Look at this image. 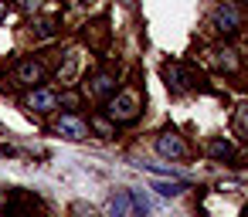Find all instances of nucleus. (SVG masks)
Masks as SVG:
<instances>
[{
	"label": "nucleus",
	"mask_w": 248,
	"mask_h": 217,
	"mask_svg": "<svg viewBox=\"0 0 248 217\" xmlns=\"http://www.w3.org/2000/svg\"><path fill=\"white\" fill-rule=\"evenodd\" d=\"M241 4H248V0H241Z\"/></svg>",
	"instance_id": "18"
},
{
	"label": "nucleus",
	"mask_w": 248,
	"mask_h": 217,
	"mask_svg": "<svg viewBox=\"0 0 248 217\" xmlns=\"http://www.w3.org/2000/svg\"><path fill=\"white\" fill-rule=\"evenodd\" d=\"M211 24H214L217 34H231V31H238L241 17H238V11H234L231 4H217V7L211 11Z\"/></svg>",
	"instance_id": "3"
},
{
	"label": "nucleus",
	"mask_w": 248,
	"mask_h": 217,
	"mask_svg": "<svg viewBox=\"0 0 248 217\" xmlns=\"http://www.w3.org/2000/svg\"><path fill=\"white\" fill-rule=\"evenodd\" d=\"M95 129H99V132H102V136H106V132H109V129H112V126H109V122H106V119H95Z\"/></svg>",
	"instance_id": "15"
},
{
	"label": "nucleus",
	"mask_w": 248,
	"mask_h": 217,
	"mask_svg": "<svg viewBox=\"0 0 248 217\" xmlns=\"http://www.w3.org/2000/svg\"><path fill=\"white\" fill-rule=\"evenodd\" d=\"M156 153H160V156H170V159H184L190 149H187L184 136H177L173 129H167V132L156 136Z\"/></svg>",
	"instance_id": "2"
},
{
	"label": "nucleus",
	"mask_w": 248,
	"mask_h": 217,
	"mask_svg": "<svg viewBox=\"0 0 248 217\" xmlns=\"http://www.w3.org/2000/svg\"><path fill=\"white\" fill-rule=\"evenodd\" d=\"M55 105H58V95H55V92H48V88H41V85L28 92V109H31V112H41V116H45V112H51Z\"/></svg>",
	"instance_id": "5"
},
{
	"label": "nucleus",
	"mask_w": 248,
	"mask_h": 217,
	"mask_svg": "<svg viewBox=\"0 0 248 217\" xmlns=\"http://www.w3.org/2000/svg\"><path fill=\"white\" fill-rule=\"evenodd\" d=\"M133 203H129V190H119L109 197V217H129Z\"/></svg>",
	"instance_id": "9"
},
{
	"label": "nucleus",
	"mask_w": 248,
	"mask_h": 217,
	"mask_svg": "<svg viewBox=\"0 0 248 217\" xmlns=\"http://www.w3.org/2000/svg\"><path fill=\"white\" fill-rule=\"evenodd\" d=\"M45 82V68L38 61H21L17 65V85H28V88H38Z\"/></svg>",
	"instance_id": "7"
},
{
	"label": "nucleus",
	"mask_w": 248,
	"mask_h": 217,
	"mask_svg": "<svg viewBox=\"0 0 248 217\" xmlns=\"http://www.w3.org/2000/svg\"><path fill=\"white\" fill-rule=\"evenodd\" d=\"M207 153H211L214 159H231V156H234V146H231L228 139H211Z\"/></svg>",
	"instance_id": "12"
},
{
	"label": "nucleus",
	"mask_w": 248,
	"mask_h": 217,
	"mask_svg": "<svg viewBox=\"0 0 248 217\" xmlns=\"http://www.w3.org/2000/svg\"><path fill=\"white\" fill-rule=\"evenodd\" d=\"M245 217H248V210H245Z\"/></svg>",
	"instance_id": "19"
},
{
	"label": "nucleus",
	"mask_w": 248,
	"mask_h": 217,
	"mask_svg": "<svg viewBox=\"0 0 248 217\" xmlns=\"http://www.w3.org/2000/svg\"><path fill=\"white\" fill-rule=\"evenodd\" d=\"M234 132H238V136H248V105L238 109V116H234Z\"/></svg>",
	"instance_id": "13"
},
{
	"label": "nucleus",
	"mask_w": 248,
	"mask_h": 217,
	"mask_svg": "<svg viewBox=\"0 0 248 217\" xmlns=\"http://www.w3.org/2000/svg\"><path fill=\"white\" fill-rule=\"evenodd\" d=\"M129 203H133V210L140 214V217H146V214H153V200L143 193V190H129Z\"/></svg>",
	"instance_id": "11"
},
{
	"label": "nucleus",
	"mask_w": 248,
	"mask_h": 217,
	"mask_svg": "<svg viewBox=\"0 0 248 217\" xmlns=\"http://www.w3.org/2000/svg\"><path fill=\"white\" fill-rule=\"evenodd\" d=\"M4 11H7V7H4V0H0V17H4Z\"/></svg>",
	"instance_id": "16"
},
{
	"label": "nucleus",
	"mask_w": 248,
	"mask_h": 217,
	"mask_svg": "<svg viewBox=\"0 0 248 217\" xmlns=\"http://www.w3.org/2000/svg\"><path fill=\"white\" fill-rule=\"evenodd\" d=\"M106 116H109L112 122H133V119L140 116V95L129 92V88L109 95V99H106Z\"/></svg>",
	"instance_id": "1"
},
{
	"label": "nucleus",
	"mask_w": 248,
	"mask_h": 217,
	"mask_svg": "<svg viewBox=\"0 0 248 217\" xmlns=\"http://www.w3.org/2000/svg\"><path fill=\"white\" fill-rule=\"evenodd\" d=\"M153 190H156L160 197H177V193L187 190V180H184V176H180V180H156Z\"/></svg>",
	"instance_id": "10"
},
{
	"label": "nucleus",
	"mask_w": 248,
	"mask_h": 217,
	"mask_svg": "<svg viewBox=\"0 0 248 217\" xmlns=\"http://www.w3.org/2000/svg\"><path fill=\"white\" fill-rule=\"evenodd\" d=\"M89 95L92 99H109V95H116V75H109V72H99L95 78H92V85H89Z\"/></svg>",
	"instance_id": "8"
},
{
	"label": "nucleus",
	"mask_w": 248,
	"mask_h": 217,
	"mask_svg": "<svg viewBox=\"0 0 248 217\" xmlns=\"http://www.w3.org/2000/svg\"><path fill=\"white\" fill-rule=\"evenodd\" d=\"M55 132L65 136V139H85V136H89V126H85L78 116H62V119L55 122Z\"/></svg>",
	"instance_id": "6"
},
{
	"label": "nucleus",
	"mask_w": 248,
	"mask_h": 217,
	"mask_svg": "<svg viewBox=\"0 0 248 217\" xmlns=\"http://www.w3.org/2000/svg\"><path fill=\"white\" fill-rule=\"evenodd\" d=\"M123 4H133V0H123Z\"/></svg>",
	"instance_id": "17"
},
{
	"label": "nucleus",
	"mask_w": 248,
	"mask_h": 217,
	"mask_svg": "<svg viewBox=\"0 0 248 217\" xmlns=\"http://www.w3.org/2000/svg\"><path fill=\"white\" fill-rule=\"evenodd\" d=\"M163 82H167V88H170L173 95H184V92L190 88V75H187L177 61H167V65H163Z\"/></svg>",
	"instance_id": "4"
},
{
	"label": "nucleus",
	"mask_w": 248,
	"mask_h": 217,
	"mask_svg": "<svg viewBox=\"0 0 248 217\" xmlns=\"http://www.w3.org/2000/svg\"><path fill=\"white\" fill-rule=\"evenodd\" d=\"M231 55H234V51H214V61H217V65H224V68H234L238 61H234Z\"/></svg>",
	"instance_id": "14"
}]
</instances>
